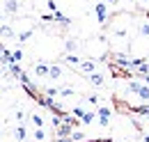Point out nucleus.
Here are the masks:
<instances>
[{
  "mask_svg": "<svg viewBox=\"0 0 149 142\" xmlns=\"http://www.w3.org/2000/svg\"><path fill=\"white\" fill-rule=\"evenodd\" d=\"M87 101H90V103H94V106H96V103H99V99H96V96H94V94H90V96H87Z\"/></svg>",
  "mask_w": 149,
  "mask_h": 142,
  "instance_id": "c85d7f7f",
  "label": "nucleus"
},
{
  "mask_svg": "<svg viewBox=\"0 0 149 142\" xmlns=\"http://www.w3.org/2000/svg\"><path fill=\"white\" fill-rule=\"evenodd\" d=\"M46 7H48L51 12H57V5L53 2V0H46Z\"/></svg>",
  "mask_w": 149,
  "mask_h": 142,
  "instance_id": "393cba45",
  "label": "nucleus"
},
{
  "mask_svg": "<svg viewBox=\"0 0 149 142\" xmlns=\"http://www.w3.org/2000/svg\"><path fill=\"white\" fill-rule=\"evenodd\" d=\"M41 21H44V23H51V21H55V14H46V12H44V14H41Z\"/></svg>",
  "mask_w": 149,
  "mask_h": 142,
  "instance_id": "5701e85b",
  "label": "nucleus"
},
{
  "mask_svg": "<svg viewBox=\"0 0 149 142\" xmlns=\"http://www.w3.org/2000/svg\"><path fill=\"white\" fill-rule=\"evenodd\" d=\"M48 78H51V80H60V78H62V69H60L57 64H53V67H51V73H48Z\"/></svg>",
  "mask_w": 149,
  "mask_h": 142,
  "instance_id": "f8f14e48",
  "label": "nucleus"
},
{
  "mask_svg": "<svg viewBox=\"0 0 149 142\" xmlns=\"http://www.w3.org/2000/svg\"><path fill=\"white\" fill-rule=\"evenodd\" d=\"M94 119H99V117H96V112H85V115L80 117V122H83V124H92Z\"/></svg>",
  "mask_w": 149,
  "mask_h": 142,
  "instance_id": "dca6fc26",
  "label": "nucleus"
},
{
  "mask_svg": "<svg viewBox=\"0 0 149 142\" xmlns=\"http://www.w3.org/2000/svg\"><path fill=\"white\" fill-rule=\"evenodd\" d=\"M85 112H87L85 108H74V115H76V117H78V119H80V117H83Z\"/></svg>",
  "mask_w": 149,
  "mask_h": 142,
  "instance_id": "b1692460",
  "label": "nucleus"
},
{
  "mask_svg": "<svg viewBox=\"0 0 149 142\" xmlns=\"http://www.w3.org/2000/svg\"><path fill=\"white\" fill-rule=\"evenodd\" d=\"M140 80H129V85H126V89H129L131 94H138V89H140Z\"/></svg>",
  "mask_w": 149,
  "mask_h": 142,
  "instance_id": "2eb2a0df",
  "label": "nucleus"
},
{
  "mask_svg": "<svg viewBox=\"0 0 149 142\" xmlns=\"http://www.w3.org/2000/svg\"><path fill=\"white\" fill-rule=\"evenodd\" d=\"M138 101H142V103H149V85H140V89H138Z\"/></svg>",
  "mask_w": 149,
  "mask_h": 142,
  "instance_id": "39448f33",
  "label": "nucleus"
},
{
  "mask_svg": "<svg viewBox=\"0 0 149 142\" xmlns=\"http://www.w3.org/2000/svg\"><path fill=\"white\" fill-rule=\"evenodd\" d=\"M46 94H48V96H55V94H60V89H55V87H46Z\"/></svg>",
  "mask_w": 149,
  "mask_h": 142,
  "instance_id": "a878e982",
  "label": "nucleus"
},
{
  "mask_svg": "<svg viewBox=\"0 0 149 142\" xmlns=\"http://www.w3.org/2000/svg\"><path fill=\"white\" fill-rule=\"evenodd\" d=\"M60 96H64V99H67V96H74V89L71 87H62L60 89Z\"/></svg>",
  "mask_w": 149,
  "mask_h": 142,
  "instance_id": "4be33fe9",
  "label": "nucleus"
},
{
  "mask_svg": "<svg viewBox=\"0 0 149 142\" xmlns=\"http://www.w3.org/2000/svg\"><path fill=\"white\" fill-rule=\"evenodd\" d=\"M2 71H5V69H2V67H0V76H2Z\"/></svg>",
  "mask_w": 149,
  "mask_h": 142,
  "instance_id": "2f4dec72",
  "label": "nucleus"
},
{
  "mask_svg": "<svg viewBox=\"0 0 149 142\" xmlns=\"http://www.w3.org/2000/svg\"><path fill=\"white\" fill-rule=\"evenodd\" d=\"M16 119H19V122H25V112H23V110L16 112Z\"/></svg>",
  "mask_w": 149,
  "mask_h": 142,
  "instance_id": "cd10ccee",
  "label": "nucleus"
},
{
  "mask_svg": "<svg viewBox=\"0 0 149 142\" xmlns=\"http://www.w3.org/2000/svg\"><path fill=\"white\" fill-rule=\"evenodd\" d=\"M64 51H67V53H76V51H78L76 39H67V41H64Z\"/></svg>",
  "mask_w": 149,
  "mask_h": 142,
  "instance_id": "ddd939ff",
  "label": "nucleus"
},
{
  "mask_svg": "<svg viewBox=\"0 0 149 142\" xmlns=\"http://www.w3.org/2000/svg\"><path fill=\"white\" fill-rule=\"evenodd\" d=\"M0 37L2 39H12V37H16V32H14L12 25H0Z\"/></svg>",
  "mask_w": 149,
  "mask_h": 142,
  "instance_id": "0eeeda50",
  "label": "nucleus"
},
{
  "mask_svg": "<svg viewBox=\"0 0 149 142\" xmlns=\"http://www.w3.org/2000/svg\"><path fill=\"white\" fill-rule=\"evenodd\" d=\"M0 25H2V14H0Z\"/></svg>",
  "mask_w": 149,
  "mask_h": 142,
  "instance_id": "7c9ffc66",
  "label": "nucleus"
},
{
  "mask_svg": "<svg viewBox=\"0 0 149 142\" xmlns=\"http://www.w3.org/2000/svg\"><path fill=\"white\" fill-rule=\"evenodd\" d=\"M142 2H145V0H142Z\"/></svg>",
  "mask_w": 149,
  "mask_h": 142,
  "instance_id": "473e14b6",
  "label": "nucleus"
},
{
  "mask_svg": "<svg viewBox=\"0 0 149 142\" xmlns=\"http://www.w3.org/2000/svg\"><path fill=\"white\" fill-rule=\"evenodd\" d=\"M14 135H16V140H19V142H25V140H28V131H25V126L21 124L19 128H16V133H14Z\"/></svg>",
  "mask_w": 149,
  "mask_h": 142,
  "instance_id": "9b49d317",
  "label": "nucleus"
},
{
  "mask_svg": "<svg viewBox=\"0 0 149 142\" xmlns=\"http://www.w3.org/2000/svg\"><path fill=\"white\" fill-rule=\"evenodd\" d=\"M115 62H117V64H122V67H131V62H133V60H131V57H126L124 53H117Z\"/></svg>",
  "mask_w": 149,
  "mask_h": 142,
  "instance_id": "9d476101",
  "label": "nucleus"
},
{
  "mask_svg": "<svg viewBox=\"0 0 149 142\" xmlns=\"http://www.w3.org/2000/svg\"><path fill=\"white\" fill-rule=\"evenodd\" d=\"M35 73H37V78H46V76L51 73V67H48L46 62H37V67H35Z\"/></svg>",
  "mask_w": 149,
  "mask_h": 142,
  "instance_id": "20e7f679",
  "label": "nucleus"
},
{
  "mask_svg": "<svg viewBox=\"0 0 149 142\" xmlns=\"http://www.w3.org/2000/svg\"><path fill=\"white\" fill-rule=\"evenodd\" d=\"M14 62H21V60H23V53H21V51H14Z\"/></svg>",
  "mask_w": 149,
  "mask_h": 142,
  "instance_id": "bb28decb",
  "label": "nucleus"
},
{
  "mask_svg": "<svg viewBox=\"0 0 149 142\" xmlns=\"http://www.w3.org/2000/svg\"><path fill=\"white\" fill-rule=\"evenodd\" d=\"M106 2H117V0H106Z\"/></svg>",
  "mask_w": 149,
  "mask_h": 142,
  "instance_id": "c756f323",
  "label": "nucleus"
},
{
  "mask_svg": "<svg viewBox=\"0 0 149 142\" xmlns=\"http://www.w3.org/2000/svg\"><path fill=\"white\" fill-rule=\"evenodd\" d=\"M94 14L99 18V23H106V18H108V5H106V2H96Z\"/></svg>",
  "mask_w": 149,
  "mask_h": 142,
  "instance_id": "f03ea898",
  "label": "nucleus"
},
{
  "mask_svg": "<svg viewBox=\"0 0 149 142\" xmlns=\"http://www.w3.org/2000/svg\"><path fill=\"white\" fill-rule=\"evenodd\" d=\"M78 69L83 71V73H94L96 71V62L94 60H87V62H80V67Z\"/></svg>",
  "mask_w": 149,
  "mask_h": 142,
  "instance_id": "423d86ee",
  "label": "nucleus"
},
{
  "mask_svg": "<svg viewBox=\"0 0 149 142\" xmlns=\"http://www.w3.org/2000/svg\"><path fill=\"white\" fill-rule=\"evenodd\" d=\"M69 140H71V142H83V140H85V135H83V133H78V131H74V133L69 135Z\"/></svg>",
  "mask_w": 149,
  "mask_h": 142,
  "instance_id": "aec40b11",
  "label": "nucleus"
},
{
  "mask_svg": "<svg viewBox=\"0 0 149 142\" xmlns=\"http://www.w3.org/2000/svg\"><path fill=\"white\" fill-rule=\"evenodd\" d=\"M64 62H67L69 67H80V60H78V55H76V53H67V55H64Z\"/></svg>",
  "mask_w": 149,
  "mask_h": 142,
  "instance_id": "6e6552de",
  "label": "nucleus"
},
{
  "mask_svg": "<svg viewBox=\"0 0 149 142\" xmlns=\"http://www.w3.org/2000/svg\"><path fill=\"white\" fill-rule=\"evenodd\" d=\"M35 140H37V142L46 140V131H44V128H37V131H35Z\"/></svg>",
  "mask_w": 149,
  "mask_h": 142,
  "instance_id": "6ab92c4d",
  "label": "nucleus"
},
{
  "mask_svg": "<svg viewBox=\"0 0 149 142\" xmlns=\"http://www.w3.org/2000/svg\"><path fill=\"white\" fill-rule=\"evenodd\" d=\"M55 21H57V23H62V25H64V28H67V25H69V23H71V18H69V16H64V14H62V12H55Z\"/></svg>",
  "mask_w": 149,
  "mask_h": 142,
  "instance_id": "4468645a",
  "label": "nucleus"
},
{
  "mask_svg": "<svg viewBox=\"0 0 149 142\" xmlns=\"http://www.w3.org/2000/svg\"><path fill=\"white\" fill-rule=\"evenodd\" d=\"M138 32L142 37H149V23H140V28H138Z\"/></svg>",
  "mask_w": 149,
  "mask_h": 142,
  "instance_id": "412c9836",
  "label": "nucleus"
},
{
  "mask_svg": "<svg viewBox=\"0 0 149 142\" xmlns=\"http://www.w3.org/2000/svg\"><path fill=\"white\" fill-rule=\"evenodd\" d=\"M30 122L37 126V128H44V117H41V115H32V117H30Z\"/></svg>",
  "mask_w": 149,
  "mask_h": 142,
  "instance_id": "f3484780",
  "label": "nucleus"
},
{
  "mask_svg": "<svg viewBox=\"0 0 149 142\" xmlns=\"http://www.w3.org/2000/svg\"><path fill=\"white\" fill-rule=\"evenodd\" d=\"M30 35H32V30H25V32H21V35L16 37V39H19V44H25V41L30 39Z\"/></svg>",
  "mask_w": 149,
  "mask_h": 142,
  "instance_id": "a211bd4d",
  "label": "nucleus"
},
{
  "mask_svg": "<svg viewBox=\"0 0 149 142\" xmlns=\"http://www.w3.org/2000/svg\"><path fill=\"white\" fill-rule=\"evenodd\" d=\"M90 83H92L94 87H103L106 85V78H103V73L94 71V73H90Z\"/></svg>",
  "mask_w": 149,
  "mask_h": 142,
  "instance_id": "7ed1b4c3",
  "label": "nucleus"
},
{
  "mask_svg": "<svg viewBox=\"0 0 149 142\" xmlns=\"http://www.w3.org/2000/svg\"><path fill=\"white\" fill-rule=\"evenodd\" d=\"M110 115H112V110L108 106H99V108H96V117H99V124H101V126L110 124Z\"/></svg>",
  "mask_w": 149,
  "mask_h": 142,
  "instance_id": "f257e3e1",
  "label": "nucleus"
},
{
  "mask_svg": "<svg viewBox=\"0 0 149 142\" xmlns=\"http://www.w3.org/2000/svg\"><path fill=\"white\" fill-rule=\"evenodd\" d=\"M5 12H7V14H16V12H19V2H16V0H7V2H5Z\"/></svg>",
  "mask_w": 149,
  "mask_h": 142,
  "instance_id": "1a4fd4ad",
  "label": "nucleus"
}]
</instances>
